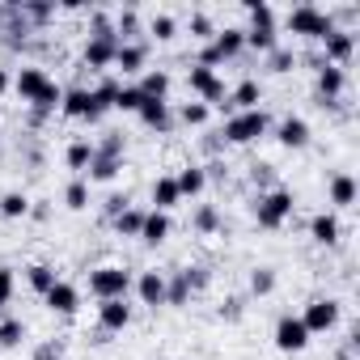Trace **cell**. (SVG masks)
Returning a JSON list of instances; mask_svg holds the SVG:
<instances>
[{"label":"cell","mask_w":360,"mask_h":360,"mask_svg":"<svg viewBox=\"0 0 360 360\" xmlns=\"http://www.w3.org/2000/svg\"><path fill=\"white\" fill-rule=\"evenodd\" d=\"M267 131H271V119H267L263 106H259V110H238V115H229L225 127H221L225 144H255V140H263Z\"/></svg>","instance_id":"obj_1"},{"label":"cell","mask_w":360,"mask_h":360,"mask_svg":"<svg viewBox=\"0 0 360 360\" xmlns=\"http://www.w3.org/2000/svg\"><path fill=\"white\" fill-rule=\"evenodd\" d=\"M292 34H301V39H314V43H322L330 30H335V13L330 9H318V5H297V9H288V22H284Z\"/></svg>","instance_id":"obj_2"},{"label":"cell","mask_w":360,"mask_h":360,"mask_svg":"<svg viewBox=\"0 0 360 360\" xmlns=\"http://www.w3.org/2000/svg\"><path fill=\"white\" fill-rule=\"evenodd\" d=\"M89 292H94L98 301H127V292H131V271L119 267V263L94 267V271H89Z\"/></svg>","instance_id":"obj_3"},{"label":"cell","mask_w":360,"mask_h":360,"mask_svg":"<svg viewBox=\"0 0 360 360\" xmlns=\"http://www.w3.org/2000/svg\"><path fill=\"white\" fill-rule=\"evenodd\" d=\"M292 208H297L292 191L271 187L267 195H259V204H255V221H259V229H284L288 217H292Z\"/></svg>","instance_id":"obj_4"},{"label":"cell","mask_w":360,"mask_h":360,"mask_svg":"<svg viewBox=\"0 0 360 360\" xmlns=\"http://www.w3.org/2000/svg\"><path fill=\"white\" fill-rule=\"evenodd\" d=\"M301 322H305V330H309V335L335 330V326H339V301H335V297H314V301L305 305Z\"/></svg>","instance_id":"obj_5"},{"label":"cell","mask_w":360,"mask_h":360,"mask_svg":"<svg viewBox=\"0 0 360 360\" xmlns=\"http://www.w3.org/2000/svg\"><path fill=\"white\" fill-rule=\"evenodd\" d=\"M322 47H326L322 64L343 68V64H352V56H356V34H352V30H343V26H335V30L322 39Z\"/></svg>","instance_id":"obj_6"},{"label":"cell","mask_w":360,"mask_h":360,"mask_svg":"<svg viewBox=\"0 0 360 360\" xmlns=\"http://www.w3.org/2000/svg\"><path fill=\"white\" fill-rule=\"evenodd\" d=\"M115 51H119V39H110V34H89L81 60H85V68L106 72V68H115Z\"/></svg>","instance_id":"obj_7"},{"label":"cell","mask_w":360,"mask_h":360,"mask_svg":"<svg viewBox=\"0 0 360 360\" xmlns=\"http://www.w3.org/2000/svg\"><path fill=\"white\" fill-rule=\"evenodd\" d=\"M309 330H305V322L297 318V314H284L280 322H276V347L280 352H305L309 347Z\"/></svg>","instance_id":"obj_8"},{"label":"cell","mask_w":360,"mask_h":360,"mask_svg":"<svg viewBox=\"0 0 360 360\" xmlns=\"http://www.w3.org/2000/svg\"><path fill=\"white\" fill-rule=\"evenodd\" d=\"M47 85H51V77H47L39 64H26V68H18V77H13V94H18L22 102H34Z\"/></svg>","instance_id":"obj_9"},{"label":"cell","mask_w":360,"mask_h":360,"mask_svg":"<svg viewBox=\"0 0 360 360\" xmlns=\"http://www.w3.org/2000/svg\"><path fill=\"white\" fill-rule=\"evenodd\" d=\"M347 89V72L343 68H330V64H318V98L322 106H335Z\"/></svg>","instance_id":"obj_10"},{"label":"cell","mask_w":360,"mask_h":360,"mask_svg":"<svg viewBox=\"0 0 360 360\" xmlns=\"http://www.w3.org/2000/svg\"><path fill=\"white\" fill-rule=\"evenodd\" d=\"M98 326H102V335L127 330L131 326V305L127 301H98Z\"/></svg>","instance_id":"obj_11"},{"label":"cell","mask_w":360,"mask_h":360,"mask_svg":"<svg viewBox=\"0 0 360 360\" xmlns=\"http://www.w3.org/2000/svg\"><path fill=\"white\" fill-rule=\"evenodd\" d=\"M131 284H136V297H140L148 309L165 305V271H140Z\"/></svg>","instance_id":"obj_12"},{"label":"cell","mask_w":360,"mask_h":360,"mask_svg":"<svg viewBox=\"0 0 360 360\" xmlns=\"http://www.w3.org/2000/svg\"><path fill=\"white\" fill-rule=\"evenodd\" d=\"M259 102H263V85L255 81V77H246V81H238L233 89H229V110L238 115V110H259Z\"/></svg>","instance_id":"obj_13"},{"label":"cell","mask_w":360,"mask_h":360,"mask_svg":"<svg viewBox=\"0 0 360 360\" xmlns=\"http://www.w3.org/2000/svg\"><path fill=\"white\" fill-rule=\"evenodd\" d=\"M136 119L148 127V131H169L174 127V115H169V102H157V98H144V106L136 110Z\"/></svg>","instance_id":"obj_14"},{"label":"cell","mask_w":360,"mask_h":360,"mask_svg":"<svg viewBox=\"0 0 360 360\" xmlns=\"http://www.w3.org/2000/svg\"><path fill=\"white\" fill-rule=\"evenodd\" d=\"M276 140H280L284 148H305V144H309V123H305L301 115H284L280 127H276Z\"/></svg>","instance_id":"obj_15"},{"label":"cell","mask_w":360,"mask_h":360,"mask_svg":"<svg viewBox=\"0 0 360 360\" xmlns=\"http://www.w3.org/2000/svg\"><path fill=\"white\" fill-rule=\"evenodd\" d=\"M43 301H47V309H51V314H64V318H72V314H77V305H81V292H77L68 280H56V288H51Z\"/></svg>","instance_id":"obj_16"},{"label":"cell","mask_w":360,"mask_h":360,"mask_svg":"<svg viewBox=\"0 0 360 360\" xmlns=\"http://www.w3.org/2000/svg\"><path fill=\"white\" fill-rule=\"evenodd\" d=\"M148 195H153V212H169V208H178V204H183V195H178V183H174V174L157 178Z\"/></svg>","instance_id":"obj_17"},{"label":"cell","mask_w":360,"mask_h":360,"mask_svg":"<svg viewBox=\"0 0 360 360\" xmlns=\"http://www.w3.org/2000/svg\"><path fill=\"white\" fill-rule=\"evenodd\" d=\"M136 89H140L144 98L165 102V94H169V72H165V68H144V72H140V81H136Z\"/></svg>","instance_id":"obj_18"},{"label":"cell","mask_w":360,"mask_h":360,"mask_svg":"<svg viewBox=\"0 0 360 360\" xmlns=\"http://www.w3.org/2000/svg\"><path fill=\"white\" fill-rule=\"evenodd\" d=\"M169 212H144V225H140V242H148V246H161L165 238H169Z\"/></svg>","instance_id":"obj_19"},{"label":"cell","mask_w":360,"mask_h":360,"mask_svg":"<svg viewBox=\"0 0 360 360\" xmlns=\"http://www.w3.org/2000/svg\"><path fill=\"white\" fill-rule=\"evenodd\" d=\"M144 60H148L144 43H119V51H115V68L119 72H144Z\"/></svg>","instance_id":"obj_20"},{"label":"cell","mask_w":360,"mask_h":360,"mask_svg":"<svg viewBox=\"0 0 360 360\" xmlns=\"http://www.w3.org/2000/svg\"><path fill=\"white\" fill-rule=\"evenodd\" d=\"M309 238H314L318 246H335V242H339V217H335V212H318V217L309 221Z\"/></svg>","instance_id":"obj_21"},{"label":"cell","mask_w":360,"mask_h":360,"mask_svg":"<svg viewBox=\"0 0 360 360\" xmlns=\"http://www.w3.org/2000/svg\"><path fill=\"white\" fill-rule=\"evenodd\" d=\"M174 183H178V195H200L208 187V169L204 165H187V169L174 174Z\"/></svg>","instance_id":"obj_22"},{"label":"cell","mask_w":360,"mask_h":360,"mask_svg":"<svg viewBox=\"0 0 360 360\" xmlns=\"http://www.w3.org/2000/svg\"><path fill=\"white\" fill-rule=\"evenodd\" d=\"M246 47L259 51V56H271V51L280 47V30H276V26H250V30H246Z\"/></svg>","instance_id":"obj_23"},{"label":"cell","mask_w":360,"mask_h":360,"mask_svg":"<svg viewBox=\"0 0 360 360\" xmlns=\"http://www.w3.org/2000/svg\"><path fill=\"white\" fill-rule=\"evenodd\" d=\"M64 161H68V169H72L77 178H85L89 161H94V140H72L68 153H64Z\"/></svg>","instance_id":"obj_24"},{"label":"cell","mask_w":360,"mask_h":360,"mask_svg":"<svg viewBox=\"0 0 360 360\" xmlns=\"http://www.w3.org/2000/svg\"><path fill=\"white\" fill-rule=\"evenodd\" d=\"M330 204L335 208H352L356 204V178L352 174H335L330 178Z\"/></svg>","instance_id":"obj_25"},{"label":"cell","mask_w":360,"mask_h":360,"mask_svg":"<svg viewBox=\"0 0 360 360\" xmlns=\"http://www.w3.org/2000/svg\"><path fill=\"white\" fill-rule=\"evenodd\" d=\"M119 169H123V161L119 157H102V153H94V161H89V183H110V178H119Z\"/></svg>","instance_id":"obj_26"},{"label":"cell","mask_w":360,"mask_h":360,"mask_svg":"<svg viewBox=\"0 0 360 360\" xmlns=\"http://www.w3.org/2000/svg\"><path fill=\"white\" fill-rule=\"evenodd\" d=\"M0 217H5V221L30 217V195L26 191H5V195H0Z\"/></svg>","instance_id":"obj_27"},{"label":"cell","mask_w":360,"mask_h":360,"mask_svg":"<svg viewBox=\"0 0 360 360\" xmlns=\"http://www.w3.org/2000/svg\"><path fill=\"white\" fill-rule=\"evenodd\" d=\"M26 280H30V288H34L39 297H47V292L56 288V280H60V276H56V267H51V263H34V267H26Z\"/></svg>","instance_id":"obj_28"},{"label":"cell","mask_w":360,"mask_h":360,"mask_svg":"<svg viewBox=\"0 0 360 360\" xmlns=\"http://www.w3.org/2000/svg\"><path fill=\"white\" fill-rule=\"evenodd\" d=\"M140 225H144V212H140V208H123V212L110 221V229H115L119 238H140Z\"/></svg>","instance_id":"obj_29"},{"label":"cell","mask_w":360,"mask_h":360,"mask_svg":"<svg viewBox=\"0 0 360 360\" xmlns=\"http://www.w3.org/2000/svg\"><path fill=\"white\" fill-rule=\"evenodd\" d=\"M64 204L72 212H85L89 208V183H85V178H72V183L64 187Z\"/></svg>","instance_id":"obj_30"},{"label":"cell","mask_w":360,"mask_h":360,"mask_svg":"<svg viewBox=\"0 0 360 360\" xmlns=\"http://www.w3.org/2000/svg\"><path fill=\"white\" fill-rule=\"evenodd\" d=\"M191 292H195V288H191L187 271H178L174 280H165V305H183V301H187Z\"/></svg>","instance_id":"obj_31"},{"label":"cell","mask_w":360,"mask_h":360,"mask_svg":"<svg viewBox=\"0 0 360 360\" xmlns=\"http://www.w3.org/2000/svg\"><path fill=\"white\" fill-rule=\"evenodd\" d=\"M144 106V94L136 89V85H119V94H115V106L110 110H123V115H136Z\"/></svg>","instance_id":"obj_32"},{"label":"cell","mask_w":360,"mask_h":360,"mask_svg":"<svg viewBox=\"0 0 360 360\" xmlns=\"http://www.w3.org/2000/svg\"><path fill=\"white\" fill-rule=\"evenodd\" d=\"M208 119H212V110L204 102H183L178 106V123H187V127H204Z\"/></svg>","instance_id":"obj_33"},{"label":"cell","mask_w":360,"mask_h":360,"mask_svg":"<svg viewBox=\"0 0 360 360\" xmlns=\"http://www.w3.org/2000/svg\"><path fill=\"white\" fill-rule=\"evenodd\" d=\"M148 34H153L157 43H169V39L178 34V22H174L169 13H153V22H148Z\"/></svg>","instance_id":"obj_34"},{"label":"cell","mask_w":360,"mask_h":360,"mask_svg":"<svg viewBox=\"0 0 360 360\" xmlns=\"http://www.w3.org/2000/svg\"><path fill=\"white\" fill-rule=\"evenodd\" d=\"M191 225H195L200 233H217V229H221V212H217L212 204H200L195 217H191Z\"/></svg>","instance_id":"obj_35"},{"label":"cell","mask_w":360,"mask_h":360,"mask_svg":"<svg viewBox=\"0 0 360 360\" xmlns=\"http://www.w3.org/2000/svg\"><path fill=\"white\" fill-rule=\"evenodd\" d=\"M250 292L255 297H271L276 292V271L271 267H255L250 271Z\"/></svg>","instance_id":"obj_36"},{"label":"cell","mask_w":360,"mask_h":360,"mask_svg":"<svg viewBox=\"0 0 360 360\" xmlns=\"http://www.w3.org/2000/svg\"><path fill=\"white\" fill-rule=\"evenodd\" d=\"M26 339V322L22 318H5L0 322V347H18Z\"/></svg>","instance_id":"obj_37"},{"label":"cell","mask_w":360,"mask_h":360,"mask_svg":"<svg viewBox=\"0 0 360 360\" xmlns=\"http://www.w3.org/2000/svg\"><path fill=\"white\" fill-rule=\"evenodd\" d=\"M246 13H250V26H276V9L267 0H246Z\"/></svg>","instance_id":"obj_38"},{"label":"cell","mask_w":360,"mask_h":360,"mask_svg":"<svg viewBox=\"0 0 360 360\" xmlns=\"http://www.w3.org/2000/svg\"><path fill=\"white\" fill-rule=\"evenodd\" d=\"M18 13L43 26V22H51V18H56V5H39V0H22V9H18Z\"/></svg>","instance_id":"obj_39"},{"label":"cell","mask_w":360,"mask_h":360,"mask_svg":"<svg viewBox=\"0 0 360 360\" xmlns=\"http://www.w3.org/2000/svg\"><path fill=\"white\" fill-rule=\"evenodd\" d=\"M191 39H200V43H212L217 39V26H212L208 13H191Z\"/></svg>","instance_id":"obj_40"},{"label":"cell","mask_w":360,"mask_h":360,"mask_svg":"<svg viewBox=\"0 0 360 360\" xmlns=\"http://www.w3.org/2000/svg\"><path fill=\"white\" fill-rule=\"evenodd\" d=\"M292 64H297V51H292V47H276V51L267 56V68H271V72H292Z\"/></svg>","instance_id":"obj_41"},{"label":"cell","mask_w":360,"mask_h":360,"mask_svg":"<svg viewBox=\"0 0 360 360\" xmlns=\"http://www.w3.org/2000/svg\"><path fill=\"white\" fill-rule=\"evenodd\" d=\"M212 77H217V72H212V68H204V64H191V68H187V85H191L195 94H204V89L212 85Z\"/></svg>","instance_id":"obj_42"},{"label":"cell","mask_w":360,"mask_h":360,"mask_svg":"<svg viewBox=\"0 0 360 360\" xmlns=\"http://www.w3.org/2000/svg\"><path fill=\"white\" fill-rule=\"evenodd\" d=\"M94 153H102V157H119V161H123V136H119V131H110V140L94 144Z\"/></svg>","instance_id":"obj_43"},{"label":"cell","mask_w":360,"mask_h":360,"mask_svg":"<svg viewBox=\"0 0 360 360\" xmlns=\"http://www.w3.org/2000/svg\"><path fill=\"white\" fill-rule=\"evenodd\" d=\"M13 288H18L13 271H9V267H0V305H9V301H13Z\"/></svg>","instance_id":"obj_44"},{"label":"cell","mask_w":360,"mask_h":360,"mask_svg":"<svg viewBox=\"0 0 360 360\" xmlns=\"http://www.w3.org/2000/svg\"><path fill=\"white\" fill-rule=\"evenodd\" d=\"M123 208H131V204H127V195H110V200H106V217H110V221H115Z\"/></svg>","instance_id":"obj_45"},{"label":"cell","mask_w":360,"mask_h":360,"mask_svg":"<svg viewBox=\"0 0 360 360\" xmlns=\"http://www.w3.org/2000/svg\"><path fill=\"white\" fill-rule=\"evenodd\" d=\"M221 318H229V322H233V318H242V297H229V301L221 305Z\"/></svg>","instance_id":"obj_46"},{"label":"cell","mask_w":360,"mask_h":360,"mask_svg":"<svg viewBox=\"0 0 360 360\" xmlns=\"http://www.w3.org/2000/svg\"><path fill=\"white\" fill-rule=\"evenodd\" d=\"M5 89H13V77H9L5 68H0V94H5Z\"/></svg>","instance_id":"obj_47"}]
</instances>
